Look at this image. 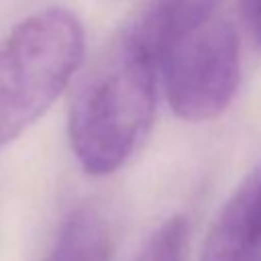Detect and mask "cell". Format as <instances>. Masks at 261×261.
<instances>
[{
  "instance_id": "cell-7",
  "label": "cell",
  "mask_w": 261,
  "mask_h": 261,
  "mask_svg": "<svg viewBox=\"0 0 261 261\" xmlns=\"http://www.w3.org/2000/svg\"><path fill=\"white\" fill-rule=\"evenodd\" d=\"M188 224L186 218L173 216L165 220L145 243L133 261H184Z\"/></svg>"
},
{
  "instance_id": "cell-1",
  "label": "cell",
  "mask_w": 261,
  "mask_h": 261,
  "mask_svg": "<svg viewBox=\"0 0 261 261\" xmlns=\"http://www.w3.org/2000/svg\"><path fill=\"white\" fill-rule=\"evenodd\" d=\"M157 51L143 24L122 33L82 82L69 110V145L90 175L118 169L151 128Z\"/></svg>"
},
{
  "instance_id": "cell-6",
  "label": "cell",
  "mask_w": 261,
  "mask_h": 261,
  "mask_svg": "<svg viewBox=\"0 0 261 261\" xmlns=\"http://www.w3.org/2000/svg\"><path fill=\"white\" fill-rule=\"evenodd\" d=\"M220 2L222 0H153L141 24L155 47L161 39L190 29L216 14Z\"/></svg>"
},
{
  "instance_id": "cell-5",
  "label": "cell",
  "mask_w": 261,
  "mask_h": 261,
  "mask_svg": "<svg viewBox=\"0 0 261 261\" xmlns=\"http://www.w3.org/2000/svg\"><path fill=\"white\" fill-rule=\"evenodd\" d=\"M114 228L96 206L75 208L63 222L47 261H112Z\"/></svg>"
},
{
  "instance_id": "cell-4",
  "label": "cell",
  "mask_w": 261,
  "mask_h": 261,
  "mask_svg": "<svg viewBox=\"0 0 261 261\" xmlns=\"http://www.w3.org/2000/svg\"><path fill=\"white\" fill-rule=\"evenodd\" d=\"M200 261H261V169L251 173L214 220Z\"/></svg>"
},
{
  "instance_id": "cell-3",
  "label": "cell",
  "mask_w": 261,
  "mask_h": 261,
  "mask_svg": "<svg viewBox=\"0 0 261 261\" xmlns=\"http://www.w3.org/2000/svg\"><path fill=\"white\" fill-rule=\"evenodd\" d=\"M155 49L167 102L181 120H212L232 102L241 80V53L230 20L212 14L161 39Z\"/></svg>"
},
{
  "instance_id": "cell-8",
  "label": "cell",
  "mask_w": 261,
  "mask_h": 261,
  "mask_svg": "<svg viewBox=\"0 0 261 261\" xmlns=\"http://www.w3.org/2000/svg\"><path fill=\"white\" fill-rule=\"evenodd\" d=\"M247 20L251 27V33L255 35L257 43L261 45V0H245Z\"/></svg>"
},
{
  "instance_id": "cell-2",
  "label": "cell",
  "mask_w": 261,
  "mask_h": 261,
  "mask_svg": "<svg viewBox=\"0 0 261 261\" xmlns=\"http://www.w3.org/2000/svg\"><path fill=\"white\" fill-rule=\"evenodd\" d=\"M84 57L80 20L49 8L18 22L0 45V149L57 100Z\"/></svg>"
}]
</instances>
